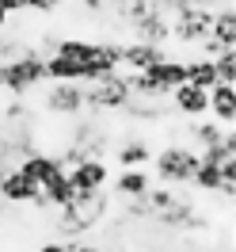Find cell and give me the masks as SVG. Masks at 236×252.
<instances>
[{
	"mask_svg": "<svg viewBox=\"0 0 236 252\" xmlns=\"http://www.w3.org/2000/svg\"><path fill=\"white\" fill-rule=\"evenodd\" d=\"M65 0H27V12H38V16H46V12H57Z\"/></svg>",
	"mask_w": 236,
	"mask_h": 252,
	"instance_id": "obj_25",
	"label": "cell"
},
{
	"mask_svg": "<svg viewBox=\"0 0 236 252\" xmlns=\"http://www.w3.org/2000/svg\"><path fill=\"white\" fill-rule=\"evenodd\" d=\"M221 4H225V0H187V8H206V12H213Z\"/></svg>",
	"mask_w": 236,
	"mask_h": 252,
	"instance_id": "obj_28",
	"label": "cell"
},
{
	"mask_svg": "<svg viewBox=\"0 0 236 252\" xmlns=\"http://www.w3.org/2000/svg\"><path fill=\"white\" fill-rule=\"evenodd\" d=\"M34 252H69V245L65 241H46V245H38Z\"/></svg>",
	"mask_w": 236,
	"mask_h": 252,
	"instance_id": "obj_29",
	"label": "cell"
},
{
	"mask_svg": "<svg viewBox=\"0 0 236 252\" xmlns=\"http://www.w3.org/2000/svg\"><path fill=\"white\" fill-rule=\"evenodd\" d=\"M0 214H4V206H0Z\"/></svg>",
	"mask_w": 236,
	"mask_h": 252,
	"instance_id": "obj_32",
	"label": "cell"
},
{
	"mask_svg": "<svg viewBox=\"0 0 236 252\" xmlns=\"http://www.w3.org/2000/svg\"><path fill=\"white\" fill-rule=\"evenodd\" d=\"M206 115H213V123L221 126H233L236 123V84H225L217 80L213 88H206Z\"/></svg>",
	"mask_w": 236,
	"mask_h": 252,
	"instance_id": "obj_12",
	"label": "cell"
},
{
	"mask_svg": "<svg viewBox=\"0 0 236 252\" xmlns=\"http://www.w3.org/2000/svg\"><path fill=\"white\" fill-rule=\"evenodd\" d=\"M8 19H12V16H8V12H4V8H0V31H4V27H8Z\"/></svg>",
	"mask_w": 236,
	"mask_h": 252,
	"instance_id": "obj_30",
	"label": "cell"
},
{
	"mask_svg": "<svg viewBox=\"0 0 236 252\" xmlns=\"http://www.w3.org/2000/svg\"><path fill=\"white\" fill-rule=\"evenodd\" d=\"M229 252H233V249H229Z\"/></svg>",
	"mask_w": 236,
	"mask_h": 252,
	"instance_id": "obj_33",
	"label": "cell"
},
{
	"mask_svg": "<svg viewBox=\"0 0 236 252\" xmlns=\"http://www.w3.org/2000/svg\"><path fill=\"white\" fill-rule=\"evenodd\" d=\"M46 54L42 50H27L16 62H0V92L12 95V99H23L31 95L34 88L46 84Z\"/></svg>",
	"mask_w": 236,
	"mask_h": 252,
	"instance_id": "obj_3",
	"label": "cell"
},
{
	"mask_svg": "<svg viewBox=\"0 0 236 252\" xmlns=\"http://www.w3.org/2000/svg\"><path fill=\"white\" fill-rule=\"evenodd\" d=\"M213 73L225 84H236V50H221L217 58H213Z\"/></svg>",
	"mask_w": 236,
	"mask_h": 252,
	"instance_id": "obj_23",
	"label": "cell"
},
{
	"mask_svg": "<svg viewBox=\"0 0 236 252\" xmlns=\"http://www.w3.org/2000/svg\"><path fill=\"white\" fill-rule=\"evenodd\" d=\"M107 210H110L107 191H84V195H73V203L57 206L53 225H57L65 237H84L88 229H95V225L107 221Z\"/></svg>",
	"mask_w": 236,
	"mask_h": 252,
	"instance_id": "obj_1",
	"label": "cell"
},
{
	"mask_svg": "<svg viewBox=\"0 0 236 252\" xmlns=\"http://www.w3.org/2000/svg\"><path fill=\"white\" fill-rule=\"evenodd\" d=\"M65 176H69V184L77 188V195H84V191H107V184H110V164L103 157H84L80 164L65 168Z\"/></svg>",
	"mask_w": 236,
	"mask_h": 252,
	"instance_id": "obj_7",
	"label": "cell"
},
{
	"mask_svg": "<svg viewBox=\"0 0 236 252\" xmlns=\"http://www.w3.org/2000/svg\"><path fill=\"white\" fill-rule=\"evenodd\" d=\"M145 73H149L153 80H160V88H164V92H172L175 84H183V80H187V73H183V58H172V54H164L160 62H153Z\"/></svg>",
	"mask_w": 236,
	"mask_h": 252,
	"instance_id": "obj_17",
	"label": "cell"
},
{
	"mask_svg": "<svg viewBox=\"0 0 236 252\" xmlns=\"http://www.w3.org/2000/svg\"><path fill=\"white\" fill-rule=\"evenodd\" d=\"M168 103H172L175 115H183V119H206V88H198V84H190V80H183V84H175L172 92H168Z\"/></svg>",
	"mask_w": 236,
	"mask_h": 252,
	"instance_id": "obj_8",
	"label": "cell"
},
{
	"mask_svg": "<svg viewBox=\"0 0 236 252\" xmlns=\"http://www.w3.org/2000/svg\"><path fill=\"white\" fill-rule=\"evenodd\" d=\"M183 73H187V80H190V84H198V88H213V84H217L213 58H202V54H190V58H183Z\"/></svg>",
	"mask_w": 236,
	"mask_h": 252,
	"instance_id": "obj_19",
	"label": "cell"
},
{
	"mask_svg": "<svg viewBox=\"0 0 236 252\" xmlns=\"http://www.w3.org/2000/svg\"><path fill=\"white\" fill-rule=\"evenodd\" d=\"M221 50H236V8L233 0H225L221 8H213V23H210V34Z\"/></svg>",
	"mask_w": 236,
	"mask_h": 252,
	"instance_id": "obj_15",
	"label": "cell"
},
{
	"mask_svg": "<svg viewBox=\"0 0 236 252\" xmlns=\"http://www.w3.org/2000/svg\"><path fill=\"white\" fill-rule=\"evenodd\" d=\"M19 172L27 176V180H34V184H42L46 176H53L57 168H61V160H57V153H46V149H27L23 157H19V164H16Z\"/></svg>",
	"mask_w": 236,
	"mask_h": 252,
	"instance_id": "obj_14",
	"label": "cell"
},
{
	"mask_svg": "<svg viewBox=\"0 0 236 252\" xmlns=\"http://www.w3.org/2000/svg\"><path fill=\"white\" fill-rule=\"evenodd\" d=\"M164 54H168L164 46H149V42H137V38H130V42H122V69H126V73L149 69V65L160 62Z\"/></svg>",
	"mask_w": 236,
	"mask_h": 252,
	"instance_id": "obj_16",
	"label": "cell"
},
{
	"mask_svg": "<svg viewBox=\"0 0 236 252\" xmlns=\"http://www.w3.org/2000/svg\"><path fill=\"white\" fill-rule=\"evenodd\" d=\"M153 153H157V145L149 142L145 134H126V138H118V145H114V160L122 168H145L153 160Z\"/></svg>",
	"mask_w": 236,
	"mask_h": 252,
	"instance_id": "obj_11",
	"label": "cell"
},
{
	"mask_svg": "<svg viewBox=\"0 0 236 252\" xmlns=\"http://www.w3.org/2000/svg\"><path fill=\"white\" fill-rule=\"evenodd\" d=\"M27 50H34V46H27V42L16 38V34H4V31H0V62H16V58H23Z\"/></svg>",
	"mask_w": 236,
	"mask_h": 252,
	"instance_id": "obj_24",
	"label": "cell"
},
{
	"mask_svg": "<svg viewBox=\"0 0 236 252\" xmlns=\"http://www.w3.org/2000/svg\"><path fill=\"white\" fill-rule=\"evenodd\" d=\"M153 184H157V180H153V172H149V168H122V172L114 176L107 188L114 191L118 199H141Z\"/></svg>",
	"mask_w": 236,
	"mask_h": 252,
	"instance_id": "obj_13",
	"label": "cell"
},
{
	"mask_svg": "<svg viewBox=\"0 0 236 252\" xmlns=\"http://www.w3.org/2000/svg\"><path fill=\"white\" fill-rule=\"evenodd\" d=\"M38 199V184L27 180L19 168H8L0 176V203H12V206H31Z\"/></svg>",
	"mask_w": 236,
	"mask_h": 252,
	"instance_id": "obj_10",
	"label": "cell"
},
{
	"mask_svg": "<svg viewBox=\"0 0 236 252\" xmlns=\"http://www.w3.org/2000/svg\"><path fill=\"white\" fill-rule=\"evenodd\" d=\"M236 157V130L229 126L225 130V138H221L217 145H206V149H198V160H210V164H225V160Z\"/></svg>",
	"mask_w": 236,
	"mask_h": 252,
	"instance_id": "obj_21",
	"label": "cell"
},
{
	"mask_svg": "<svg viewBox=\"0 0 236 252\" xmlns=\"http://www.w3.org/2000/svg\"><path fill=\"white\" fill-rule=\"evenodd\" d=\"M210 23H213V12H206V8H179L172 16V42L168 46H179L187 54H194L198 42L210 34Z\"/></svg>",
	"mask_w": 236,
	"mask_h": 252,
	"instance_id": "obj_5",
	"label": "cell"
},
{
	"mask_svg": "<svg viewBox=\"0 0 236 252\" xmlns=\"http://www.w3.org/2000/svg\"><path fill=\"white\" fill-rule=\"evenodd\" d=\"M187 188L206 191V195H217V191H221V164L198 160V168H194V176H190V184H187Z\"/></svg>",
	"mask_w": 236,
	"mask_h": 252,
	"instance_id": "obj_20",
	"label": "cell"
},
{
	"mask_svg": "<svg viewBox=\"0 0 236 252\" xmlns=\"http://www.w3.org/2000/svg\"><path fill=\"white\" fill-rule=\"evenodd\" d=\"M153 180L157 184H172V188H187L190 176H194V168H198V149L190 142H168L160 145L157 153H153Z\"/></svg>",
	"mask_w": 236,
	"mask_h": 252,
	"instance_id": "obj_4",
	"label": "cell"
},
{
	"mask_svg": "<svg viewBox=\"0 0 236 252\" xmlns=\"http://www.w3.org/2000/svg\"><path fill=\"white\" fill-rule=\"evenodd\" d=\"M103 252H107V249H103ZM110 252H126V249H110Z\"/></svg>",
	"mask_w": 236,
	"mask_h": 252,
	"instance_id": "obj_31",
	"label": "cell"
},
{
	"mask_svg": "<svg viewBox=\"0 0 236 252\" xmlns=\"http://www.w3.org/2000/svg\"><path fill=\"white\" fill-rule=\"evenodd\" d=\"M0 8L8 16H19V12H27V0H0Z\"/></svg>",
	"mask_w": 236,
	"mask_h": 252,
	"instance_id": "obj_27",
	"label": "cell"
},
{
	"mask_svg": "<svg viewBox=\"0 0 236 252\" xmlns=\"http://www.w3.org/2000/svg\"><path fill=\"white\" fill-rule=\"evenodd\" d=\"M80 8L92 12V16H103V12H107V0H80Z\"/></svg>",
	"mask_w": 236,
	"mask_h": 252,
	"instance_id": "obj_26",
	"label": "cell"
},
{
	"mask_svg": "<svg viewBox=\"0 0 236 252\" xmlns=\"http://www.w3.org/2000/svg\"><path fill=\"white\" fill-rule=\"evenodd\" d=\"M130 34H133L137 42H149V46H164L168 50V42H172V16H164L160 8H153L141 23L130 27Z\"/></svg>",
	"mask_w": 236,
	"mask_h": 252,
	"instance_id": "obj_9",
	"label": "cell"
},
{
	"mask_svg": "<svg viewBox=\"0 0 236 252\" xmlns=\"http://www.w3.org/2000/svg\"><path fill=\"white\" fill-rule=\"evenodd\" d=\"M95 42H88V38H57V46H53V54H61V58H69V62L84 65L88 58H92Z\"/></svg>",
	"mask_w": 236,
	"mask_h": 252,
	"instance_id": "obj_22",
	"label": "cell"
},
{
	"mask_svg": "<svg viewBox=\"0 0 236 252\" xmlns=\"http://www.w3.org/2000/svg\"><path fill=\"white\" fill-rule=\"evenodd\" d=\"M130 99H133V88H130L126 69L103 73L92 84H84V111H92V115H122Z\"/></svg>",
	"mask_w": 236,
	"mask_h": 252,
	"instance_id": "obj_2",
	"label": "cell"
},
{
	"mask_svg": "<svg viewBox=\"0 0 236 252\" xmlns=\"http://www.w3.org/2000/svg\"><path fill=\"white\" fill-rule=\"evenodd\" d=\"M225 130L229 126H221V123H206V119H190V126H187V134H183V142H190L194 149H206V145H217L221 138H225Z\"/></svg>",
	"mask_w": 236,
	"mask_h": 252,
	"instance_id": "obj_18",
	"label": "cell"
},
{
	"mask_svg": "<svg viewBox=\"0 0 236 252\" xmlns=\"http://www.w3.org/2000/svg\"><path fill=\"white\" fill-rule=\"evenodd\" d=\"M42 111L57 119H80L84 115V84L80 80H50L42 95Z\"/></svg>",
	"mask_w": 236,
	"mask_h": 252,
	"instance_id": "obj_6",
	"label": "cell"
}]
</instances>
